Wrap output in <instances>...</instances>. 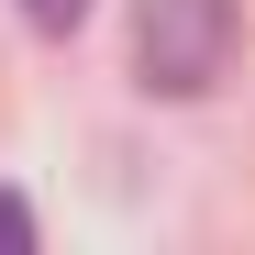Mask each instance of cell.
<instances>
[{
	"label": "cell",
	"mask_w": 255,
	"mask_h": 255,
	"mask_svg": "<svg viewBox=\"0 0 255 255\" xmlns=\"http://www.w3.org/2000/svg\"><path fill=\"white\" fill-rule=\"evenodd\" d=\"M244 45V0H133V67L155 100H200Z\"/></svg>",
	"instance_id": "6da1fadb"
},
{
	"label": "cell",
	"mask_w": 255,
	"mask_h": 255,
	"mask_svg": "<svg viewBox=\"0 0 255 255\" xmlns=\"http://www.w3.org/2000/svg\"><path fill=\"white\" fill-rule=\"evenodd\" d=\"M22 22H33V33H78V22H89V0H22Z\"/></svg>",
	"instance_id": "7a4b0ae2"
},
{
	"label": "cell",
	"mask_w": 255,
	"mask_h": 255,
	"mask_svg": "<svg viewBox=\"0 0 255 255\" xmlns=\"http://www.w3.org/2000/svg\"><path fill=\"white\" fill-rule=\"evenodd\" d=\"M0 244H33V211L22 200H0Z\"/></svg>",
	"instance_id": "3957f363"
}]
</instances>
